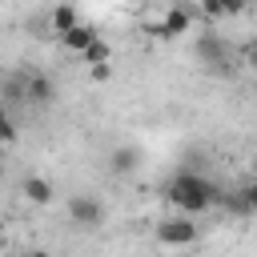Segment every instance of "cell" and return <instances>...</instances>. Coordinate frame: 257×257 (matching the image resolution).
<instances>
[{"mask_svg":"<svg viewBox=\"0 0 257 257\" xmlns=\"http://www.w3.org/2000/svg\"><path fill=\"white\" fill-rule=\"evenodd\" d=\"M165 197H169V205L173 209H181L185 217H201L205 209H213L217 205V185L213 181H205L201 173H181V177H173L169 181V189H165Z\"/></svg>","mask_w":257,"mask_h":257,"instance_id":"obj_1","label":"cell"},{"mask_svg":"<svg viewBox=\"0 0 257 257\" xmlns=\"http://www.w3.org/2000/svg\"><path fill=\"white\" fill-rule=\"evenodd\" d=\"M153 237H157V245L185 249V245L197 241V225H193V217H185V213H181V217H165V221H157Z\"/></svg>","mask_w":257,"mask_h":257,"instance_id":"obj_2","label":"cell"},{"mask_svg":"<svg viewBox=\"0 0 257 257\" xmlns=\"http://www.w3.org/2000/svg\"><path fill=\"white\" fill-rule=\"evenodd\" d=\"M193 52H197V60H201L205 68L229 72V48H225V40H221L217 32H201V36L193 40Z\"/></svg>","mask_w":257,"mask_h":257,"instance_id":"obj_3","label":"cell"},{"mask_svg":"<svg viewBox=\"0 0 257 257\" xmlns=\"http://www.w3.org/2000/svg\"><path fill=\"white\" fill-rule=\"evenodd\" d=\"M68 217H72V225H80V229H100L104 205H100L96 197H88V193H72V197H68Z\"/></svg>","mask_w":257,"mask_h":257,"instance_id":"obj_4","label":"cell"},{"mask_svg":"<svg viewBox=\"0 0 257 257\" xmlns=\"http://www.w3.org/2000/svg\"><path fill=\"white\" fill-rule=\"evenodd\" d=\"M193 8H185V4H173V8H165V16L157 20V28H153V36H161V40H177V36H185L189 28H193Z\"/></svg>","mask_w":257,"mask_h":257,"instance_id":"obj_5","label":"cell"},{"mask_svg":"<svg viewBox=\"0 0 257 257\" xmlns=\"http://www.w3.org/2000/svg\"><path fill=\"white\" fill-rule=\"evenodd\" d=\"M92 40H100V32H96V24H84V20H80L76 28H68V32L60 36V44H64L68 52H76V56H80V52H84V48H88Z\"/></svg>","mask_w":257,"mask_h":257,"instance_id":"obj_6","label":"cell"},{"mask_svg":"<svg viewBox=\"0 0 257 257\" xmlns=\"http://www.w3.org/2000/svg\"><path fill=\"white\" fill-rule=\"evenodd\" d=\"M52 96H56V84H52V76H44V72H32V76H28V104H52Z\"/></svg>","mask_w":257,"mask_h":257,"instance_id":"obj_7","label":"cell"},{"mask_svg":"<svg viewBox=\"0 0 257 257\" xmlns=\"http://www.w3.org/2000/svg\"><path fill=\"white\" fill-rule=\"evenodd\" d=\"M76 24H80V16H76V8H72V4H56V8H52V16H48V32H52V36H64V32H68V28H76Z\"/></svg>","mask_w":257,"mask_h":257,"instance_id":"obj_8","label":"cell"},{"mask_svg":"<svg viewBox=\"0 0 257 257\" xmlns=\"http://www.w3.org/2000/svg\"><path fill=\"white\" fill-rule=\"evenodd\" d=\"M20 193H24V201H32V205H48V201H52V185H48L44 177H24V181H20Z\"/></svg>","mask_w":257,"mask_h":257,"instance_id":"obj_9","label":"cell"},{"mask_svg":"<svg viewBox=\"0 0 257 257\" xmlns=\"http://www.w3.org/2000/svg\"><path fill=\"white\" fill-rule=\"evenodd\" d=\"M80 56H84V60H88V68H92V64H108L112 48H108V40H92V44H88Z\"/></svg>","mask_w":257,"mask_h":257,"instance_id":"obj_10","label":"cell"},{"mask_svg":"<svg viewBox=\"0 0 257 257\" xmlns=\"http://www.w3.org/2000/svg\"><path fill=\"white\" fill-rule=\"evenodd\" d=\"M137 165V153L133 149H112V173H128Z\"/></svg>","mask_w":257,"mask_h":257,"instance_id":"obj_11","label":"cell"},{"mask_svg":"<svg viewBox=\"0 0 257 257\" xmlns=\"http://www.w3.org/2000/svg\"><path fill=\"white\" fill-rule=\"evenodd\" d=\"M197 12H201V16H209V20H217V16H225V4H221V0H201V4H197Z\"/></svg>","mask_w":257,"mask_h":257,"instance_id":"obj_12","label":"cell"},{"mask_svg":"<svg viewBox=\"0 0 257 257\" xmlns=\"http://www.w3.org/2000/svg\"><path fill=\"white\" fill-rule=\"evenodd\" d=\"M108 72H112L108 64H92V68H88V80H92V84H100V80H108Z\"/></svg>","mask_w":257,"mask_h":257,"instance_id":"obj_13","label":"cell"},{"mask_svg":"<svg viewBox=\"0 0 257 257\" xmlns=\"http://www.w3.org/2000/svg\"><path fill=\"white\" fill-rule=\"evenodd\" d=\"M221 4H225V16H237V12H241V8H249L253 0H221Z\"/></svg>","mask_w":257,"mask_h":257,"instance_id":"obj_14","label":"cell"},{"mask_svg":"<svg viewBox=\"0 0 257 257\" xmlns=\"http://www.w3.org/2000/svg\"><path fill=\"white\" fill-rule=\"evenodd\" d=\"M28 257H52V253H48V249H32Z\"/></svg>","mask_w":257,"mask_h":257,"instance_id":"obj_15","label":"cell"},{"mask_svg":"<svg viewBox=\"0 0 257 257\" xmlns=\"http://www.w3.org/2000/svg\"><path fill=\"white\" fill-rule=\"evenodd\" d=\"M249 64H253V68H257V44H253V48H249Z\"/></svg>","mask_w":257,"mask_h":257,"instance_id":"obj_16","label":"cell"},{"mask_svg":"<svg viewBox=\"0 0 257 257\" xmlns=\"http://www.w3.org/2000/svg\"><path fill=\"white\" fill-rule=\"evenodd\" d=\"M249 169H253V181H257V157H253V165H249Z\"/></svg>","mask_w":257,"mask_h":257,"instance_id":"obj_17","label":"cell"},{"mask_svg":"<svg viewBox=\"0 0 257 257\" xmlns=\"http://www.w3.org/2000/svg\"><path fill=\"white\" fill-rule=\"evenodd\" d=\"M0 120H8V112H4V108H0Z\"/></svg>","mask_w":257,"mask_h":257,"instance_id":"obj_18","label":"cell"}]
</instances>
